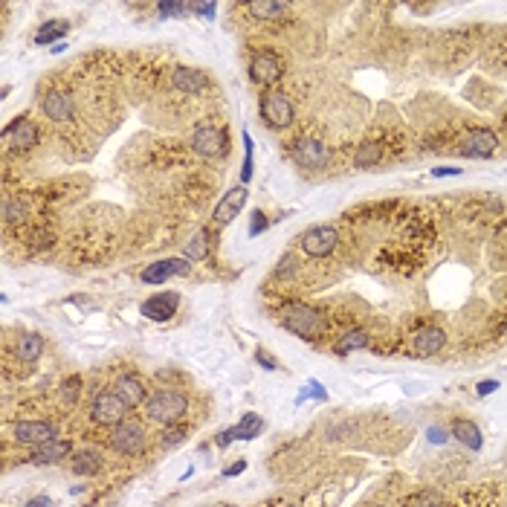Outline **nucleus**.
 <instances>
[{
  "label": "nucleus",
  "instance_id": "nucleus-1",
  "mask_svg": "<svg viewBox=\"0 0 507 507\" xmlns=\"http://www.w3.org/2000/svg\"><path fill=\"white\" fill-rule=\"evenodd\" d=\"M186 412H189V400L177 389H157L145 400V414L151 420H157V424H162V427L180 424Z\"/></svg>",
  "mask_w": 507,
  "mask_h": 507
},
{
  "label": "nucleus",
  "instance_id": "nucleus-2",
  "mask_svg": "<svg viewBox=\"0 0 507 507\" xmlns=\"http://www.w3.org/2000/svg\"><path fill=\"white\" fill-rule=\"evenodd\" d=\"M281 322H284L287 330L299 333L302 340H316V336H322V330H325V313L310 308V305H302V302H290Z\"/></svg>",
  "mask_w": 507,
  "mask_h": 507
},
{
  "label": "nucleus",
  "instance_id": "nucleus-3",
  "mask_svg": "<svg viewBox=\"0 0 507 507\" xmlns=\"http://www.w3.org/2000/svg\"><path fill=\"white\" fill-rule=\"evenodd\" d=\"M258 110H261V119L270 125V128L281 131V128H290L293 119H296V110H293V102L281 93V90H267L258 102Z\"/></svg>",
  "mask_w": 507,
  "mask_h": 507
},
{
  "label": "nucleus",
  "instance_id": "nucleus-4",
  "mask_svg": "<svg viewBox=\"0 0 507 507\" xmlns=\"http://www.w3.org/2000/svg\"><path fill=\"white\" fill-rule=\"evenodd\" d=\"M90 414L99 427H119L122 420H128V406L125 400L116 394V392H99L93 397V406H90Z\"/></svg>",
  "mask_w": 507,
  "mask_h": 507
},
{
  "label": "nucleus",
  "instance_id": "nucleus-5",
  "mask_svg": "<svg viewBox=\"0 0 507 507\" xmlns=\"http://www.w3.org/2000/svg\"><path fill=\"white\" fill-rule=\"evenodd\" d=\"M281 75H284V61H281L278 53L261 50V53L252 56V61H249V78L256 81V84H261V88H273Z\"/></svg>",
  "mask_w": 507,
  "mask_h": 507
},
{
  "label": "nucleus",
  "instance_id": "nucleus-6",
  "mask_svg": "<svg viewBox=\"0 0 507 507\" xmlns=\"http://www.w3.org/2000/svg\"><path fill=\"white\" fill-rule=\"evenodd\" d=\"M110 446L122 455H140L145 449V432L137 420H122L110 432Z\"/></svg>",
  "mask_w": 507,
  "mask_h": 507
},
{
  "label": "nucleus",
  "instance_id": "nucleus-7",
  "mask_svg": "<svg viewBox=\"0 0 507 507\" xmlns=\"http://www.w3.org/2000/svg\"><path fill=\"white\" fill-rule=\"evenodd\" d=\"M192 148L206 160H221L226 157V134L221 128H212V125H203L192 134Z\"/></svg>",
  "mask_w": 507,
  "mask_h": 507
},
{
  "label": "nucleus",
  "instance_id": "nucleus-8",
  "mask_svg": "<svg viewBox=\"0 0 507 507\" xmlns=\"http://www.w3.org/2000/svg\"><path fill=\"white\" fill-rule=\"evenodd\" d=\"M336 244H340V235H336L333 226H310L302 235V249H305V256H310V258L330 256V252L336 249Z\"/></svg>",
  "mask_w": 507,
  "mask_h": 507
},
{
  "label": "nucleus",
  "instance_id": "nucleus-9",
  "mask_svg": "<svg viewBox=\"0 0 507 507\" xmlns=\"http://www.w3.org/2000/svg\"><path fill=\"white\" fill-rule=\"evenodd\" d=\"M293 160L299 162L302 168H310V172H316V168H325L328 160H330V151L322 140L316 137H302L299 142H296L293 148Z\"/></svg>",
  "mask_w": 507,
  "mask_h": 507
},
{
  "label": "nucleus",
  "instance_id": "nucleus-10",
  "mask_svg": "<svg viewBox=\"0 0 507 507\" xmlns=\"http://www.w3.org/2000/svg\"><path fill=\"white\" fill-rule=\"evenodd\" d=\"M189 273H192V261H186V258H162V261H154L151 267H145L140 281L142 284H162L168 278H177V276L183 278Z\"/></svg>",
  "mask_w": 507,
  "mask_h": 507
},
{
  "label": "nucleus",
  "instance_id": "nucleus-11",
  "mask_svg": "<svg viewBox=\"0 0 507 507\" xmlns=\"http://www.w3.org/2000/svg\"><path fill=\"white\" fill-rule=\"evenodd\" d=\"M444 345H446L444 328H438V325H424L420 330H414L412 343H409V351H412L414 357H435Z\"/></svg>",
  "mask_w": 507,
  "mask_h": 507
},
{
  "label": "nucleus",
  "instance_id": "nucleus-12",
  "mask_svg": "<svg viewBox=\"0 0 507 507\" xmlns=\"http://www.w3.org/2000/svg\"><path fill=\"white\" fill-rule=\"evenodd\" d=\"M177 308H180V296L165 290V293H157V296H151V299H145L140 305V313L151 322H168L177 313Z\"/></svg>",
  "mask_w": 507,
  "mask_h": 507
},
{
  "label": "nucleus",
  "instance_id": "nucleus-13",
  "mask_svg": "<svg viewBox=\"0 0 507 507\" xmlns=\"http://www.w3.org/2000/svg\"><path fill=\"white\" fill-rule=\"evenodd\" d=\"M38 128H35V122L26 119V116H18L15 122H9L6 128H4V140L15 148V151H29L38 145Z\"/></svg>",
  "mask_w": 507,
  "mask_h": 507
},
{
  "label": "nucleus",
  "instance_id": "nucleus-14",
  "mask_svg": "<svg viewBox=\"0 0 507 507\" xmlns=\"http://www.w3.org/2000/svg\"><path fill=\"white\" fill-rule=\"evenodd\" d=\"M264 432V420L258 417V414H244L241 417V424H235L232 429H224L218 438H215V444L218 446H229L232 441H252V438H258Z\"/></svg>",
  "mask_w": 507,
  "mask_h": 507
},
{
  "label": "nucleus",
  "instance_id": "nucleus-15",
  "mask_svg": "<svg viewBox=\"0 0 507 507\" xmlns=\"http://www.w3.org/2000/svg\"><path fill=\"white\" fill-rule=\"evenodd\" d=\"M15 438L21 444H50L58 438V429L53 424H47V420H21V424L15 427Z\"/></svg>",
  "mask_w": 507,
  "mask_h": 507
},
{
  "label": "nucleus",
  "instance_id": "nucleus-16",
  "mask_svg": "<svg viewBox=\"0 0 507 507\" xmlns=\"http://www.w3.org/2000/svg\"><path fill=\"white\" fill-rule=\"evenodd\" d=\"M41 110H44V116L53 119V122H67L75 113V102H73V96L67 90L56 88V90H50L44 99H41Z\"/></svg>",
  "mask_w": 507,
  "mask_h": 507
},
{
  "label": "nucleus",
  "instance_id": "nucleus-17",
  "mask_svg": "<svg viewBox=\"0 0 507 507\" xmlns=\"http://www.w3.org/2000/svg\"><path fill=\"white\" fill-rule=\"evenodd\" d=\"M498 148V137L493 131H470L461 142V157H493Z\"/></svg>",
  "mask_w": 507,
  "mask_h": 507
},
{
  "label": "nucleus",
  "instance_id": "nucleus-18",
  "mask_svg": "<svg viewBox=\"0 0 507 507\" xmlns=\"http://www.w3.org/2000/svg\"><path fill=\"white\" fill-rule=\"evenodd\" d=\"M246 206V189L244 186H235L229 189L221 203L215 206V224H232L238 215H241V209Z\"/></svg>",
  "mask_w": 507,
  "mask_h": 507
},
{
  "label": "nucleus",
  "instance_id": "nucleus-19",
  "mask_svg": "<svg viewBox=\"0 0 507 507\" xmlns=\"http://www.w3.org/2000/svg\"><path fill=\"white\" fill-rule=\"evenodd\" d=\"M113 392L125 400V406H128V409L145 406V400H148V392H145L142 380H140L137 374H122V377L116 380V389H113Z\"/></svg>",
  "mask_w": 507,
  "mask_h": 507
},
{
  "label": "nucleus",
  "instance_id": "nucleus-20",
  "mask_svg": "<svg viewBox=\"0 0 507 507\" xmlns=\"http://www.w3.org/2000/svg\"><path fill=\"white\" fill-rule=\"evenodd\" d=\"M172 84H174V90H183V93H200V90H206L209 78L194 67H174Z\"/></svg>",
  "mask_w": 507,
  "mask_h": 507
},
{
  "label": "nucleus",
  "instance_id": "nucleus-21",
  "mask_svg": "<svg viewBox=\"0 0 507 507\" xmlns=\"http://www.w3.org/2000/svg\"><path fill=\"white\" fill-rule=\"evenodd\" d=\"M70 452H73V444L56 438V441H50V444L35 446V452H32L26 461H29V464H56V461H64Z\"/></svg>",
  "mask_w": 507,
  "mask_h": 507
},
{
  "label": "nucleus",
  "instance_id": "nucleus-22",
  "mask_svg": "<svg viewBox=\"0 0 507 507\" xmlns=\"http://www.w3.org/2000/svg\"><path fill=\"white\" fill-rule=\"evenodd\" d=\"M452 438H458L467 449L479 452L481 449V429L473 424V420H455L452 424Z\"/></svg>",
  "mask_w": 507,
  "mask_h": 507
},
{
  "label": "nucleus",
  "instance_id": "nucleus-23",
  "mask_svg": "<svg viewBox=\"0 0 507 507\" xmlns=\"http://www.w3.org/2000/svg\"><path fill=\"white\" fill-rule=\"evenodd\" d=\"M15 354L21 362H35L41 354H44V340L38 333H21V340L15 345Z\"/></svg>",
  "mask_w": 507,
  "mask_h": 507
},
{
  "label": "nucleus",
  "instance_id": "nucleus-24",
  "mask_svg": "<svg viewBox=\"0 0 507 507\" xmlns=\"http://www.w3.org/2000/svg\"><path fill=\"white\" fill-rule=\"evenodd\" d=\"M67 32H70V23H67V21H61V18H56V21H44V26H41V29L35 32V44H38V47L56 44V41H61Z\"/></svg>",
  "mask_w": 507,
  "mask_h": 507
},
{
  "label": "nucleus",
  "instance_id": "nucleus-25",
  "mask_svg": "<svg viewBox=\"0 0 507 507\" xmlns=\"http://www.w3.org/2000/svg\"><path fill=\"white\" fill-rule=\"evenodd\" d=\"M70 467H73V473H78V476H93V473H99V467H102V458H99V452H93V449H81V452L73 455Z\"/></svg>",
  "mask_w": 507,
  "mask_h": 507
},
{
  "label": "nucleus",
  "instance_id": "nucleus-26",
  "mask_svg": "<svg viewBox=\"0 0 507 507\" xmlns=\"http://www.w3.org/2000/svg\"><path fill=\"white\" fill-rule=\"evenodd\" d=\"M368 333L362 330V328H354V330H348L345 336H340V343H336V354H351V351H362V348H368Z\"/></svg>",
  "mask_w": 507,
  "mask_h": 507
},
{
  "label": "nucleus",
  "instance_id": "nucleus-27",
  "mask_svg": "<svg viewBox=\"0 0 507 507\" xmlns=\"http://www.w3.org/2000/svg\"><path fill=\"white\" fill-rule=\"evenodd\" d=\"M287 4H278V0H258V4H249V12L256 15L258 21H276L287 12Z\"/></svg>",
  "mask_w": 507,
  "mask_h": 507
},
{
  "label": "nucleus",
  "instance_id": "nucleus-28",
  "mask_svg": "<svg viewBox=\"0 0 507 507\" xmlns=\"http://www.w3.org/2000/svg\"><path fill=\"white\" fill-rule=\"evenodd\" d=\"M206 256H209V229H200V232L186 244L183 258H186V261H200V258H206Z\"/></svg>",
  "mask_w": 507,
  "mask_h": 507
},
{
  "label": "nucleus",
  "instance_id": "nucleus-29",
  "mask_svg": "<svg viewBox=\"0 0 507 507\" xmlns=\"http://www.w3.org/2000/svg\"><path fill=\"white\" fill-rule=\"evenodd\" d=\"M380 160H383V148H380V142H362V145L357 148V157H354L357 168H371V165H377Z\"/></svg>",
  "mask_w": 507,
  "mask_h": 507
},
{
  "label": "nucleus",
  "instance_id": "nucleus-30",
  "mask_svg": "<svg viewBox=\"0 0 507 507\" xmlns=\"http://www.w3.org/2000/svg\"><path fill=\"white\" fill-rule=\"evenodd\" d=\"M252 154H256V148H252V137H249V131H244V165H241V186L244 189L252 180Z\"/></svg>",
  "mask_w": 507,
  "mask_h": 507
},
{
  "label": "nucleus",
  "instance_id": "nucleus-31",
  "mask_svg": "<svg viewBox=\"0 0 507 507\" xmlns=\"http://www.w3.org/2000/svg\"><path fill=\"white\" fill-rule=\"evenodd\" d=\"M310 397L325 403V400H328V389H325L322 383H316V380H310V383H308V389H305L299 397H296V406H299V403H305V400H310Z\"/></svg>",
  "mask_w": 507,
  "mask_h": 507
},
{
  "label": "nucleus",
  "instance_id": "nucleus-32",
  "mask_svg": "<svg viewBox=\"0 0 507 507\" xmlns=\"http://www.w3.org/2000/svg\"><path fill=\"white\" fill-rule=\"evenodd\" d=\"M4 218H6V224H18V221H23V218H26V203H21V200H9V203L4 206Z\"/></svg>",
  "mask_w": 507,
  "mask_h": 507
},
{
  "label": "nucleus",
  "instance_id": "nucleus-33",
  "mask_svg": "<svg viewBox=\"0 0 507 507\" xmlns=\"http://www.w3.org/2000/svg\"><path fill=\"white\" fill-rule=\"evenodd\" d=\"M267 226H270L267 215L261 212V209H252V218H249V238H258V235H261Z\"/></svg>",
  "mask_w": 507,
  "mask_h": 507
},
{
  "label": "nucleus",
  "instance_id": "nucleus-34",
  "mask_svg": "<svg viewBox=\"0 0 507 507\" xmlns=\"http://www.w3.org/2000/svg\"><path fill=\"white\" fill-rule=\"evenodd\" d=\"M157 12H160V18H174V15H186L189 6L186 4H174V0H162V4L157 6Z\"/></svg>",
  "mask_w": 507,
  "mask_h": 507
},
{
  "label": "nucleus",
  "instance_id": "nucleus-35",
  "mask_svg": "<svg viewBox=\"0 0 507 507\" xmlns=\"http://www.w3.org/2000/svg\"><path fill=\"white\" fill-rule=\"evenodd\" d=\"M183 438H186V427H180V424L165 427V432H162V444H165V446H174V444H180Z\"/></svg>",
  "mask_w": 507,
  "mask_h": 507
},
{
  "label": "nucleus",
  "instance_id": "nucleus-36",
  "mask_svg": "<svg viewBox=\"0 0 507 507\" xmlns=\"http://www.w3.org/2000/svg\"><path fill=\"white\" fill-rule=\"evenodd\" d=\"M293 273H299V258H296V256H284V261L276 267V276L287 278V276H293Z\"/></svg>",
  "mask_w": 507,
  "mask_h": 507
},
{
  "label": "nucleus",
  "instance_id": "nucleus-37",
  "mask_svg": "<svg viewBox=\"0 0 507 507\" xmlns=\"http://www.w3.org/2000/svg\"><path fill=\"white\" fill-rule=\"evenodd\" d=\"M189 12H194V15H200V18H209V21H212L215 12H218V4H189Z\"/></svg>",
  "mask_w": 507,
  "mask_h": 507
},
{
  "label": "nucleus",
  "instance_id": "nucleus-38",
  "mask_svg": "<svg viewBox=\"0 0 507 507\" xmlns=\"http://www.w3.org/2000/svg\"><path fill=\"white\" fill-rule=\"evenodd\" d=\"M256 362H258L264 371H278V360H273L264 348H258V351H256Z\"/></svg>",
  "mask_w": 507,
  "mask_h": 507
},
{
  "label": "nucleus",
  "instance_id": "nucleus-39",
  "mask_svg": "<svg viewBox=\"0 0 507 507\" xmlns=\"http://www.w3.org/2000/svg\"><path fill=\"white\" fill-rule=\"evenodd\" d=\"M427 438H429V444H438V446L449 441V438H446V432H444L441 427H429V429H427Z\"/></svg>",
  "mask_w": 507,
  "mask_h": 507
},
{
  "label": "nucleus",
  "instance_id": "nucleus-40",
  "mask_svg": "<svg viewBox=\"0 0 507 507\" xmlns=\"http://www.w3.org/2000/svg\"><path fill=\"white\" fill-rule=\"evenodd\" d=\"M498 389V380H481V383L476 386V392H479V397H487V394H493Z\"/></svg>",
  "mask_w": 507,
  "mask_h": 507
},
{
  "label": "nucleus",
  "instance_id": "nucleus-41",
  "mask_svg": "<svg viewBox=\"0 0 507 507\" xmlns=\"http://www.w3.org/2000/svg\"><path fill=\"white\" fill-rule=\"evenodd\" d=\"M75 389H78V377H73L70 383H64V392H61V397H64L67 403H73V400H75V394H78Z\"/></svg>",
  "mask_w": 507,
  "mask_h": 507
},
{
  "label": "nucleus",
  "instance_id": "nucleus-42",
  "mask_svg": "<svg viewBox=\"0 0 507 507\" xmlns=\"http://www.w3.org/2000/svg\"><path fill=\"white\" fill-rule=\"evenodd\" d=\"M432 174H435V177H458V174H461V168H449V165H441V168H432Z\"/></svg>",
  "mask_w": 507,
  "mask_h": 507
},
{
  "label": "nucleus",
  "instance_id": "nucleus-43",
  "mask_svg": "<svg viewBox=\"0 0 507 507\" xmlns=\"http://www.w3.org/2000/svg\"><path fill=\"white\" fill-rule=\"evenodd\" d=\"M244 470H246V461H235V464H232V467H226V470H224V479H232V476H241Z\"/></svg>",
  "mask_w": 507,
  "mask_h": 507
},
{
  "label": "nucleus",
  "instance_id": "nucleus-44",
  "mask_svg": "<svg viewBox=\"0 0 507 507\" xmlns=\"http://www.w3.org/2000/svg\"><path fill=\"white\" fill-rule=\"evenodd\" d=\"M23 507H50V498H47V496H35V498H29Z\"/></svg>",
  "mask_w": 507,
  "mask_h": 507
},
{
  "label": "nucleus",
  "instance_id": "nucleus-45",
  "mask_svg": "<svg viewBox=\"0 0 507 507\" xmlns=\"http://www.w3.org/2000/svg\"><path fill=\"white\" fill-rule=\"evenodd\" d=\"M224 507H235V504H224Z\"/></svg>",
  "mask_w": 507,
  "mask_h": 507
}]
</instances>
